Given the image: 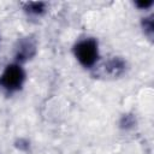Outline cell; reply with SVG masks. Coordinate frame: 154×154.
Returning <instances> with one entry per match:
<instances>
[{
    "mask_svg": "<svg viewBox=\"0 0 154 154\" xmlns=\"http://www.w3.org/2000/svg\"><path fill=\"white\" fill-rule=\"evenodd\" d=\"M72 53L77 63L83 69H94L100 60L99 41L90 36L78 38L72 46Z\"/></svg>",
    "mask_w": 154,
    "mask_h": 154,
    "instance_id": "1",
    "label": "cell"
},
{
    "mask_svg": "<svg viewBox=\"0 0 154 154\" xmlns=\"http://www.w3.org/2000/svg\"><path fill=\"white\" fill-rule=\"evenodd\" d=\"M26 82V71L24 66L17 61L5 65L0 72V90L7 95L19 93Z\"/></svg>",
    "mask_w": 154,
    "mask_h": 154,
    "instance_id": "2",
    "label": "cell"
},
{
    "mask_svg": "<svg viewBox=\"0 0 154 154\" xmlns=\"http://www.w3.org/2000/svg\"><path fill=\"white\" fill-rule=\"evenodd\" d=\"M37 53V45L36 41L30 37H22L20 40L17 41L14 46V60L19 64H24L29 60H31Z\"/></svg>",
    "mask_w": 154,
    "mask_h": 154,
    "instance_id": "3",
    "label": "cell"
},
{
    "mask_svg": "<svg viewBox=\"0 0 154 154\" xmlns=\"http://www.w3.org/2000/svg\"><path fill=\"white\" fill-rule=\"evenodd\" d=\"M126 70V61L120 57H113L105 64V72L112 77L122 76Z\"/></svg>",
    "mask_w": 154,
    "mask_h": 154,
    "instance_id": "4",
    "label": "cell"
},
{
    "mask_svg": "<svg viewBox=\"0 0 154 154\" xmlns=\"http://www.w3.org/2000/svg\"><path fill=\"white\" fill-rule=\"evenodd\" d=\"M23 11L29 16L34 18L42 17L47 11V4L42 1H29L23 4Z\"/></svg>",
    "mask_w": 154,
    "mask_h": 154,
    "instance_id": "5",
    "label": "cell"
},
{
    "mask_svg": "<svg viewBox=\"0 0 154 154\" xmlns=\"http://www.w3.org/2000/svg\"><path fill=\"white\" fill-rule=\"evenodd\" d=\"M141 26H142V30H143L144 35L148 38H152L153 37V34H154V20H153V16H148V17L142 18Z\"/></svg>",
    "mask_w": 154,
    "mask_h": 154,
    "instance_id": "6",
    "label": "cell"
},
{
    "mask_svg": "<svg viewBox=\"0 0 154 154\" xmlns=\"http://www.w3.org/2000/svg\"><path fill=\"white\" fill-rule=\"evenodd\" d=\"M136 125V118L134 114H123L120 120H119V126L123 129V130H130L132 129L134 126Z\"/></svg>",
    "mask_w": 154,
    "mask_h": 154,
    "instance_id": "7",
    "label": "cell"
},
{
    "mask_svg": "<svg viewBox=\"0 0 154 154\" xmlns=\"http://www.w3.org/2000/svg\"><path fill=\"white\" fill-rule=\"evenodd\" d=\"M153 0H140V1H136L135 2V6L137 7V8H140V10H148V8H150L152 6H153Z\"/></svg>",
    "mask_w": 154,
    "mask_h": 154,
    "instance_id": "8",
    "label": "cell"
}]
</instances>
